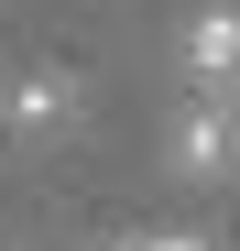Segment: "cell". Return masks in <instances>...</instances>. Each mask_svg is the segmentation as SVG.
<instances>
[{
	"label": "cell",
	"mask_w": 240,
	"mask_h": 251,
	"mask_svg": "<svg viewBox=\"0 0 240 251\" xmlns=\"http://www.w3.org/2000/svg\"><path fill=\"white\" fill-rule=\"evenodd\" d=\"M186 99H208V109H240V0H208V11L186 22Z\"/></svg>",
	"instance_id": "1"
},
{
	"label": "cell",
	"mask_w": 240,
	"mask_h": 251,
	"mask_svg": "<svg viewBox=\"0 0 240 251\" xmlns=\"http://www.w3.org/2000/svg\"><path fill=\"white\" fill-rule=\"evenodd\" d=\"M229 164H240V109L186 99V120H175V175H186V186H218Z\"/></svg>",
	"instance_id": "2"
},
{
	"label": "cell",
	"mask_w": 240,
	"mask_h": 251,
	"mask_svg": "<svg viewBox=\"0 0 240 251\" xmlns=\"http://www.w3.org/2000/svg\"><path fill=\"white\" fill-rule=\"evenodd\" d=\"M66 120H76L66 76H11V88H0V131H66Z\"/></svg>",
	"instance_id": "3"
},
{
	"label": "cell",
	"mask_w": 240,
	"mask_h": 251,
	"mask_svg": "<svg viewBox=\"0 0 240 251\" xmlns=\"http://www.w3.org/2000/svg\"><path fill=\"white\" fill-rule=\"evenodd\" d=\"M109 251H208V240H109Z\"/></svg>",
	"instance_id": "4"
}]
</instances>
